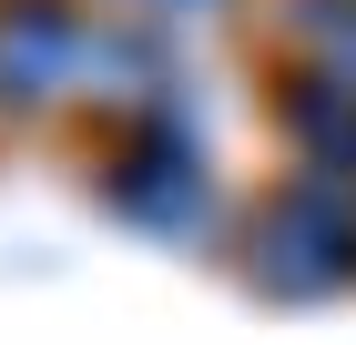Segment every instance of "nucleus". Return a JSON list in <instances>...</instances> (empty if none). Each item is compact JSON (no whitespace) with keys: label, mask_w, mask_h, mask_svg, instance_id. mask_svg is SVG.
Returning <instances> with one entry per match:
<instances>
[{"label":"nucleus","mask_w":356,"mask_h":345,"mask_svg":"<svg viewBox=\"0 0 356 345\" xmlns=\"http://www.w3.org/2000/svg\"><path fill=\"white\" fill-rule=\"evenodd\" d=\"M92 61L82 0H0V112H51Z\"/></svg>","instance_id":"nucleus-1"},{"label":"nucleus","mask_w":356,"mask_h":345,"mask_svg":"<svg viewBox=\"0 0 356 345\" xmlns=\"http://www.w3.org/2000/svg\"><path fill=\"white\" fill-rule=\"evenodd\" d=\"M275 112H285V133L326 162V173H346V162H356V92H346V81L305 71V81H285V102H275Z\"/></svg>","instance_id":"nucleus-2"},{"label":"nucleus","mask_w":356,"mask_h":345,"mask_svg":"<svg viewBox=\"0 0 356 345\" xmlns=\"http://www.w3.org/2000/svg\"><path fill=\"white\" fill-rule=\"evenodd\" d=\"M285 31L305 41V71L356 92V0H285Z\"/></svg>","instance_id":"nucleus-3"}]
</instances>
